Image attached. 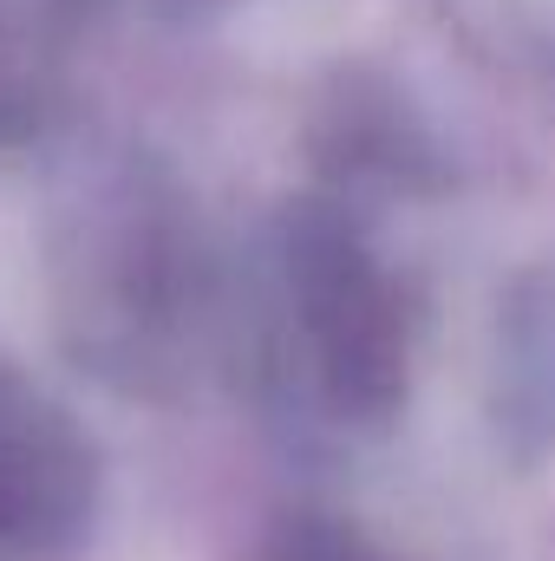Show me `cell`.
Instances as JSON below:
<instances>
[{"mask_svg":"<svg viewBox=\"0 0 555 561\" xmlns=\"http://www.w3.org/2000/svg\"><path fill=\"white\" fill-rule=\"evenodd\" d=\"M66 340L125 392L190 386L229 340L223 268L170 176L118 163L66 222Z\"/></svg>","mask_w":555,"mask_h":561,"instance_id":"obj_1","label":"cell"},{"mask_svg":"<svg viewBox=\"0 0 555 561\" xmlns=\"http://www.w3.org/2000/svg\"><path fill=\"white\" fill-rule=\"evenodd\" d=\"M256 353L281 399L333 431H386L412 386L406 280L340 196L287 203L262 262Z\"/></svg>","mask_w":555,"mask_h":561,"instance_id":"obj_2","label":"cell"},{"mask_svg":"<svg viewBox=\"0 0 555 561\" xmlns=\"http://www.w3.org/2000/svg\"><path fill=\"white\" fill-rule=\"evenodd\" d=\"M99 496V457L79 419L0 359V561L59 556L86 536Z\"/></svg>","mask_w":555,"mask_h":561,"instance_id":"obj_3","label":"cell"},{"mask_svg":"<svg viewBox=\"0 0 555 561\" xmlns=\"http://www.w3.org/2000/svg\"><path fill=\"white\" fill-rule=\"evenodd\" d=\"M490 437L517 470L555 457V275H523L497 300Z\"/></svg>","mask_w":555,"mask_h":561,"instance_id":"obj_4","label":"cell"},{"mask_svg":"<svg viewBox=\"0 0 555 561\" xmlns=\"http://www.w3.org/2000/svg\"><path fill=\"white\" fill-rule=\"evenodd\" d=\"M269 561H412L393 556L380 536L353 529L347 516H327V510H287L269 536Z\"/></svg>","mask_w":555,"mask_h":561,"instance_id":"obj_5","label":"cell"},{"mask_svg":"<svg viewBox=\"0 0 555 561\" xmlns=\"http://www.w3.org/2000/svg\"><path fill=\"white\" fill-rule=\"evenodd\" d=\"M150 7H170V13H203V7H223V0H150Z\"/></svg>","mask_w":555,"mask_h":561,"instance_id":"obj_6","label":"cell"}]
</instances>
